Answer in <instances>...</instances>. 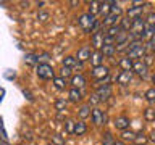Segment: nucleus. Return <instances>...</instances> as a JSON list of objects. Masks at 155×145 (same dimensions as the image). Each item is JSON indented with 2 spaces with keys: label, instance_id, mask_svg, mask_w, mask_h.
I'll return each instance as SVG.
<instances>
[{
  "label": "nucleus",
  "instance_id": "5",
  "mask_svg": "<svg viewBox=\"0 0 155 145\" xmlns=\"http://www.w3.org/2000/svg\"><path fill=\"white\" fill-rule=\"evenodd\" d=\"M104 39H105L104 31L94 32V34H92V37H91V44H92V47H94L95 50H102V47H104Z\"/></svg>",
  "mask_w": 155,
  "mask_h": 145
},
{
  "label": "nucleus",
  "instance_id": "9",
  "mask_svg": "<svg viewBox=\"0 0 155 145\" xmlns=\"http://www.w3.org/2000/svg\"><path fill=\"white\" fill-rule=\"evenodd\" d=\"M131 79H133V71H121L118 76H116V82L120 85H128Z\"/></svg>",
  "mask_w": 155,
  "mask_h": 145
},
{
  "label": "nucleus",
  "instance_id": "45",
  "mask_svg": "<svg viewBox=\"0 0 155 145\" xmlns=\"http://www.w3.org/2000/svg\"><path fill=\"white\" fill-rule=\"evenodd\" d=\"M47 145H55V143H47Z\"/></svg>",
  "mask_w": 155,
  "mask_h": 145
},
{
  "label": "nucleus",
  "instance_id": "15",
  "mask_svg": "<svg viewBox=\"0 0 155 145\" xmlns=\"http://www.w3.org/2000/svg\"><path fill=\"white\" fill-rule=\"evenodd\" d=\"M63 66H65V68H70V69H71V68H78V66L81 68L82 63H79L74 56H65V58H63Z\"/></svg>",
  "mask_w": 155,
  "mask_h": 145
},
{
  "label": "nucleus",
  "instance_id": "35",
  "mask_svg": "<svg viewBox=\"0 0 155 145\" xmlns=\"http://www.w3.org/2000/svg\"><path fill=\"white\" fill-rule=\"evenodd\" d=\"M145 24H149V26L155 27V13H150V14H149L147 19H145Z\"/></svg>",
  "mask_w": 155,
  "mask_h": 145
},
{
  "label": "nucleus",
  "instance_id": "39",
  "mask_svg": "<svg viewBox=\"0 0 155 145\" xmlns=\"http://www.w3.org/2000/svg\"><path fill=\"white\" fill-rule=\"evenodd\" d=\"M150 140H152V142L155 143V130H152V132H150V137H149Z\"/></svg>",
  "mask_w": 155,
  "mask_h": 145
},
{
  "label": "nucleus",
  "instance_id": "24",
  "mask_svg": "<svg viewBox=\"0 0 155 145\" xmlns=\"http://www.w3.org/2000/svg\"><path fill=\"white\" fill-rule=\"evenodd\" d=\"M100 7H102V2H97V0H94V2H89V13L94 16V14L100 13Z\"/></svg>",
  "mask_w": 155,
  "mask_h": 145
},
{
  "label": "nucleus",
  "instance_id": "6",
  "mask_svg": "<svg viewBox=\"0 0 155 145\" xmlns=\"http://www.w3.org/2000/svg\"><path fill=\"white\" fill-rule=\"evenodd\" d=\"M91 116H92V123H94L95 126H102V124L107 123V114L102 110H99V108L92 110V114Z\"/></svg>",
  "mask_w": 155,
  "mask_h": 145
},
{
  "label": "nucleus",
  "instance_id": "2",
  "mask_svg": "<svg viewBox=\"0 0 155 145\" xmlns=\"http://www.w3.org/2000/svg\"><path fill=\"white\" fill-rule=\"evenodd\" d=\"M145 53H147L145 45L144 44H139V45H136V47H129L126 56H128L129 60H142V58L145 56Z\"/></svg>",
  "mask_w": 155,
  "mask_h": 145
},
{
  "label": "nucleus",
  "instance_id": "42",
  "mask_svg": "<svg viewBox=\"0 0 155 145\" xmlns=\"http://www.w3.org/2000/svg\"><path fill=\"white\" fill-rule=\"evenodd\" d=\"M102 145H115V140H113V142H104Z\"/></svg>",
  "mask_w": 155,
  "mask_h": 145
},
{
  "label": "nucleus",
  "instance_id": "4",
  "mask_svg": "<svg viewBox=\"0 0 155 145\" xmlns=\"http://www.w3.org/2000/svg\"><path fill=\"white\" fill-rule=\"evenodd\" d=\"M91 74H92L94 79H97L100 82V81H104V79H107V77L110 76V69L107 66H104V65H102V66H95L94 69H92Z\"/></svg>",
  "mask_w": 155,
  "mask_h": 145
},
{
  "label": "nucleus",
  "instance_id": "28",
  "mask_svg": "<svg viewBox=\"0 0 155 145\" xmlns=\"http://www.w3.org/2000/svg\"><path fill=\"white\" fill-rule=\"evenodd\" d=\"M144 119H145V121H155V108H152V106L145 108V111H144Z\"/></svg>",
  "mask_w": 155,
  "mask_h": 145
},
{
  "label": "nucleus",
  "instance_id": "36",
  "mask_svg": "<svg viewBox=\"0 0 155 145\" xmlns=\"http://www.w3.org/2000/svg\"><path fill=\"white\" fill-rule=\"evenodd\" d=\"M142 61L147 66H150V65H152V61H153V55H152V53H145V56L142 58Z\"/></svg>",
  "mask_w": 155,
  "mask_h": 145
},
{
  "label": "nucleus",
  "instance_id": "33",
  "mask_svg": "<svg viewBox=\"0 0 155 145\" xmlns=\"http://www.w3.org/2000/svg\"><path fill=\"white\" fill-rule=\"evenodd\" d=\"M52 140H53L52 143H55V145H65V139H63L61 135H58V134H53Z\"/></svg>",
  "mask_w": 155,
  "mask_h": 145
},
{
  "label": "nucleus",
  "instance_id": "21",
  "mask_svg": "<svg viewBox=\"0 0 155 145\" xmlns=\"http://www.w3.org/2000/svg\"><path fill=\"white\" fill-rule=\"evenodd\" d=\"M87 132V126L84 121H78L76 126H74V134L76 135H84Z\"/></svg>",
  "mask_w": 155,
  "mask_h": 145
},
{
  "label": "nucleus",
  "instance_id": "29",
  "mask_svg": "<svg viewBox=\"0 0 155 145\" xmlns=\"http://www.w3.org/2000/svg\"><path fill=\"white\" fill-rule=\"evenodd\" d=\"M145 100L149 103H155V87H150V89L145 90Z\"/></svg>",
  "mask_w": 155,
  "mask_h": 145
},
{
  "label": "nucleus",
  "instance_id": "1",
  "mask_svg": "<svg viewBox=\"0 0 155 145\" xmlns=\"http://www.w3.org/2000/svg\"><path fill=\"white\" fill-rule=\"evenodd\" d=\"M78 23H79V26L82 27V31L84 32H92L94 31V27H95V18L92 16L91 13H84V14H81L79 19H78Z\"/></svg>",
  "mask_w": 155,
  "mask_h": 145
},
{
  "label": "nucleus",
  "instance_id": "19",
  "mask_svg": "<svg viewBox=\"0 0 155 145\" xmlns=\"http://www.w3.org/2000/svg\"><path fill=\"white\" fill-rule=\"evenodd\" d=\"M113 3L111 0H108V2H102V7H100V13L105 14V18L108 16V14L111 13V8H113Z\"/></svg>",
  "mask_w": 155,
  "mask_h": 145
},
{
  "label": "nucleus",
  "instance_id": "18",
  "mask_svg": "<svg viewBox=\"0 0 155 145\" xmlns=\"http://www.w3.org/2000/svg\"><path fill=\"white\" fill-rule=\"evenodd\" d=\"M118 65L123 68V71H133V65H134V61L133 60H129L128 56H124V58H121Z\"/></svg>",
  "mask_w": 155,
  "mask_h": 145
},
{
  "label": "nucleus",
  "instance_id": "46",
  "mask_svg": "<svg viewBox=\"0 0 155 145\" xmlns=\"http://www.w3.org/2000/svg\"><path fill=\"white\" fill-rule=\"evenodd\" d=\"M0 140H2V139H0Z\"/></svg>",
  "mask_w": 155,
  "mask_h": 145
},
{
  "label": "nucleus",
  "instance_id": "14",
  "mask_svg": "<svg viewBox=\"0 0 155 145\" xmlns=\"http://www.w3.org/2000/svg\"><path fill=\"white\" fill-rule=\"evenodd\" d=\"M71 85L74 87V89H81V87L86 85V77L82 74H76L71 77Z\"/></svg>",
  "mask_w": 155,
  "mask_h": 145
},
{
  "label": "nucleus",
  "instance_id": "25",
  "mask_svg": "<svg viewBox=\"0 0 155 145\" xmlns=\"http://www.w3.org/2000/svg\"><path fill=\"white\" fill-rule=\"evenodd\" d=\"M121 32V27H120V24H115V26H110V27H107V31H105V34L107 36H110V37H116L118 34Z\"/></svg>",
  "mask_w": 155,
  "mask_h": 145
},
{
  "label": "nucleus",
  "instance_id": "26",
  "mask_svg": "<svg viewBox=\"0 0 155 145\" xmlns=\"http://www.w3.org/2000/svg\"><path fill=\"white\" fill-rule=\"evenodd\" d=\"M53 85H55V89H58V90H65L66 89V79L65 77H55L53 79Z\"/></svg>",
  "mask_w": 155,
  "mask_h": 145
},
{
  "label": "nucleus",
  "instance_id": "3",
  "mask_svg": "<svg viewBox=\"0 0 155 145\" xmlns=\"http://www.w3.org/2000/svg\"><path fill=\"white\" fill-rule=\"evenodd\" d=\"M37 76L41 77V79H55V72H53V68L50 65H47V63H41V65L37 66Z\"/></svg>",
  "mask_w": 155,
  "mask_h": 145
},
{
  "label": "nucleus",
  "instance_id": "37",
  "mask_svg": "<svg viewBox=\"0 0 155 145\" xmlns=\"http://www.w3.org/2000/svg\"><path fill=\"white\" fill-rule=\"evenodd\" d=\"M60 74H61V77H65V79H66L68 76H71V69H70V68H65V66H63L61 71H60Z\"/></svg>",
  "mask_w": 155,
  "mask_h": 145
},
{
  "label": "nucleus",
  "instance_id": "44",
  "mask_svg": "<svg viewBox=\"0 0 155 145\" xmlns=\"http://www.w3.org/2000/svg\"><path fill=\"white\" fill-rule=\"evenodd\" d=\"M2 124H3V123H2V118H0V127H2Z\"/></svg>",
  "mask_w": 155,
  "mask_h": 145
},
{
  "label": "nucleus",
  "instance_id": "17",
  "mask_svg": "<svg viewBox=\"0 0 155 145\" xmlns=\"http://www.w3.org/2000/svg\"><path fill=\"white\" fill-rule=\"evenodd\" d=\"M133 19H129L128 16H124V18H121V21H120V27H121V31H124V32H129L131 31V27H133Z\"/></svg>",
  "mask_w": 155,
  "mask_h": 145
},
{
  "label": "nucleus",
  "instance_id": "20",
  "mask_svg": "<svg viewBox=\"0 0 155 145\" xmlns=\"http://www.w3.org/2000/svg\"><path fill=\"white\" fill-rule=\"evenodd\" d=\"M134 139H136V134L133 130H129V129L121 130V140L123 142H134Z\"/></svg>",
  "mask_w": 155,
  "mask_h": 145
},
{
  "label": "nucleus",
  "instance_id": "10",
  "mask_svg": "<svg viewBox=\"0 0 155 145\" xmlns=\"http://www.w3.org/2000/svg\"><path fill=\"white\" fill-rule=\"evenodd\" d=\"M95 94L100 97V100H102V102H104V100H108L110 97H111V87H110V85H102V87H97Z\"/></svg>",
  "mask_w": 155,
  "mask_h": 145
},
{
  "label": "nucleus",
  "instance_id": "30",
  "mask_svg": "<svg viewBox=\"0 0 155 145\" xmlns=\"http://www.w3.org/2000/svg\"><path fill=\"white\" fill-rule=\"evenodd\" d=\"M55 110L58 111V113H61V111L66 110V100L65 98H58L55 102Z\"/></svg>",
  "mask_w": 155,
  "mask_h": 145
},
{
  "label": "nucleus",
  "instance_id": "12",
  "mask_svg": "<svg viewBox=\"0 0 155 145\" xmlns=\"http://www.w3.org/2000/svg\"><path fill=\"white\" fill-rule=\"evenodd\" d=\"M104 55H102V52L100 50H94V52H92V56H91V65L92 66H102V65H104Z\"/></svg>",
  "mask_w": 155,
  "mask_h": 145
},
{
  "label": "nucleus",
  "instance_id": "43",
  "mask_svg": "<svg viewBox=\"0 0 155 145\" xmlns=\"http://www.w3.org/2000/svg\"><path fill=\"white\" fill-rule=\"evenodd\" d=\"M152 79H153V84H155V72H153V77H152Z\"/></svg>",
  "mask_w": 155,
  "mask_h": 145
},
{
  "label": "nucleus",
  "instance_id": "22",
  "mask_svg": "<svg viewBox=\"0 0 155 145\" xmlns=\"http://www.w3.org/2000/svg\"><path fill=\"white\" fill-rule=\"evenodd\" d=\"M78 114H79L81 121H82V119H86L87 116H91V114H92V111H91V106H89V105H82L81 108L78 110Z\"/></svg>",
  "mask_w": 155,
  "mask_h": 145
},
{
  "label": "nucleus",
  "instance_id": "23",
  "mask_svg": "<svg viewBox=\"0 0 155 145\" xmlns=\"http://www.w3.org/2000/svg\"><path fill=\"white\" fill-rule=\"evenodd\" d=\"M24 63L29 65V66H36L37 63H39V56L34 55V53H28V55L24 56Z\"/></svg>",
  "mask_w": 155,
  "mask_h": 145
},
{
  "label": "nucleus",
  "instance_id": "8",
  "mask_svg": "<svg viewBox=\"0 0 155 145\" xmlns=\"http://www.w3.org/2000/svg\"><path fill=\"white\" fill-rule=\"evenodd\" d=\"M147 69H149V66L145 65L142 60H136V61H134L133 71H134L137 76H145V74H147Z\"/></svg>",
  "mask_w": 155,
  "mask_h": 145
},
{
  "label": "nucleus",
  "instance_id": "38",
  "mask_svg": "<svg viewBox=\"0 0 155 145\" xmlns=\"http://www.w3.org/2000/svg\"><path fill=\"white\" fill-rule=\"evenodd\" d=\"M37 18L41 19V21H47V19H48V13L47 11H39L37 13Z\"/></svg>",
  "mask_w": 155,
  "mask_h": 145
},
{
  "label": "nucleus",
  "instance_id": "34",
  "mask_svg": "<svg viewBox=\"0 0 155 145\" xmlns=\"http://www.w3.org/2000/svg\"><path fill=\"white\" fill-rule=\"evenodd\" d=\"M74 126H76L74 121H66V132L68 134H74Z\"/></svg>",
  "mask_w": 155,
  "mask_h": 145
},
{
  "label": "nucleus",
  "instance_id": "27",
  "mask_svg": "<svg viewBox=\"0 0 155 145\" xmlns=\"http://www.w3.org/2000/svg\"><path fill=\"white\" fill-rule=\"evenodd\" d=\"M100 52L104 56H113L115 52H116V45H104Z\"/></svg>",
  "mask_w": 155,
  "mask_h": 145
},
{
  "label": "nucleus",
  "instance_id": "31",
  "mask_svg": "<svg viewBox=\"0 0 155 145\" xmlns=\"http://www.w3.org/2000/svg\"><path fill=\"white\" fill-rule=\"evenodd\" d=\"M147 137H145V135L144 134H136V139H134V145H145V143H147Z\"/></svg>",
  "mask_w": 155,
  "mask_h": 145
},
{
  "label": "nucleus",
  "instance_id": "32",
  "mask_svg": "<svg viewBox=\"0 0 155 145\" xmlns=\"http://www.w3.org/2000/svg\"><path fill=\"white\" fill-rule=\"evenodd\" d=\"M100 102H102V100H100V97L97 95L95 92H94V94H91V95H89V106H91V105H94V106H95V105H99Z\"/></svg>",
  "mask_w": 155,
  "mask_h": 145
},
{
  "label": "nucleus",
  "instance_id": "13",
  "mask_svg": "<svg viewBox=\"0 0 155 145\" xmlns=\"http://www.w3.org/2000/svg\"><path fill=\"white\" fill-rule=\"evenodd\" d=\"M142 11H144V7H129L128 10V18L129 19H137V18H142Z\"/></svg>",
  "mask_w": 155,
  "mask_h": 145
},
{
  "label": "nucleus",
  "instance_id": "40",
  "mask_svg": "<svg viewBox=\"0 0 155 145\" xmlns=\"http://www.w3.org/2000/svg\"><path fill=\"white\" fill-rule=\"evenodd\" d=\"M115 145H128V143L123 142V140H115Z\"/></svg>",
  "mask_w": 155,
  "mask_h": 145
},
{
  "label": "nucleus",
  "instance_id": "7",
  "mask_svg": "<svg viewBox=\"0 0 155 145\" xmlns=\"http://www.w3.org/2000/svg\"><path fill=\"white\" fill-rule=\"evenodd\" d=\"M91 56H92V50H91L89 45L81 47L79 50H78V53H76V60L79 61V63H84L87 60H91Z\"/></svg>",
  "mask_w": 155,
  "mask_h": 145
},
{
  "label": "nucleus",
  "instance_id": "41",
  "mask_svg": "<svg viewBox=\"0 0 155 145\" xmlns=\"http://www.w3.org/2000/svg\"><path fill=\"white\" fill-rule=\"evenodd\" d=\"M3 95H5V90H3V89H0V102H2V98H3Z\"/></svg>",
  "mask_w": 155,
  "mask_h": 145
},
{
  "label": "nucleus",
  "instance_id": "11",
  "mask_svg": "<svg viewBox=\"0 0 155 145\" xmlns=\"http://www.w3.org/2000/svg\"><path fill=\"white\" fill-rule=\"evenodd\" d=\"M115 127L116 129H120V130H126V129H129V124H131V121L129 118H126V116H120V118H116L115 119Z\"/></svg>",
  "mask_w": 155,
  "mask_h": 145
},
{
  "label": "nucleus",
  "instance_id": "16",
  "mask_svg": "<svg viewBox=\"0 0 155 145\" xmlns=\"http://www.w3.org/2000/svg\"><path fill=\"white\" fill-rule=\"evenodd\" d=\"M68 97H70V100L73 102V103H78V102H81V98H82V92H81V89H74V87H71Z\"/></svg>",
  "mask_w": 155,
  "mask_h": 145
}]
</instances>
